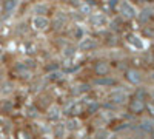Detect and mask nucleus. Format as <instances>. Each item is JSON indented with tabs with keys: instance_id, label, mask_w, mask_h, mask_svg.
Segmentation results:
<instances>
[{
	"instance_id": "obj_1",
	"label": "nucleus",
	"mask_w": 154,
	"mask_h": 139,
	"mask_svg": "<svg viewBox=\"0 0 154 139\" xmlns=\"http://www.w3.org/2000/svg\"><path fill=\"white\" fill-rule=\"evenodd\" d=\"M68 23H69V17L66 16V12H56L54 17L49 20V30H53L56 33L62 31V30H65L68 27Z\"/></svg>"
},
{
	"instance_id": "obj_2",
	"label": "nucleus",
	"mask_w": 154,
	"mask_h": 139,
	"mask_svg": "<svg viewBox=\"0 0 154 139\" xmlns=\"http://www.w3.org/2000/svg\"><path fill=\"white\" fill-rule=\"evenodd\" d=\"M123 77H125V81L128 84L134 85V87L142 85V82H143V74H142V71H140L139 68H126Z\"/></svg>"
},
{
	"instance_id": "obj_3",
	"label": "nucleus",
	"mask_w": 154,
	"mask_h": 139,
	"mask_svg": "<svg viewBox=\"0 0 154 139\" xmlns=\"http://www.w3.org/2000/svg\"><path fill=\"white\" fill-rule=\"evenodd\" d=\"M119 11H120V17L123 20H133L136 19L137 12H136V8L133 6L131 2H128V0H122V2H119Z\"/></svg>"
},
{
	"instance_id": "obj_4",
	"label": "nucleus",
	"mask_w": 154,
	"mask_h": 139,
	"mask_svg": "<svg viewBox=\"0 0 154 139\" xmlns=\"http://www.w3.org/2000/svg\"><path fill=\"white\" fill-rule=\"evenodd\" d=\"M145 105H146L145 99H139L136 96L128 97V111L133 113V115H142L145 111Z\"/></svg>"
},
{
	"instance_id": "obj_5",
	"label": "nucleus",
	"mask_w": 154,
	"mask_h": 139,
	"mask_svg": "<svg viewBox=\"0 0 154 139\" xmlns=\"http://www.w3.org/2000/svg\"><path fill=\"white\" fill-rule=\"evenodd\" d=\"M119 81L112 77V76L106 74V76H97V77L93 81V85H97V87H105V88H111V87H117Z\"/></svg>"
},
{
	"instance_id": "obj_6",
	"label": "nucleus",
	"mask_w": 154,
	"mask_h": 139,
	"mask_svg": "<svg viewBox=\"0 0 154 139\" xmlns=\"http://www.w3.org/2000/svg\"><path fill=\"white\" fill-rule=\"evenodd\" d=\"M111 64L108 60H96L94 65H93V71L96 76H106L111 74Z\"/></svg>"
},
{
	"instance_id": "obj_7",
	"label": "nucleus",
	"mask_w": 154,
	"mask_h": 139,
	"mask_svg": "<svg viewBox=\"0 0 154 139\" xmlns=\"http://www.w3.org/2000/svg\"><path fill=\"white\" fill-rule=\"evenodd\" d=\"M32 28L37 31H48L49 30V19L48 16H34L32 17Z\"/></svg>"
},
{
	"instance_id": "obj_8",
	"label": "nucleus",
	"mask_w": 154,
	"mask_h": 139,
	"mask_svg": "<svg viewBox=\"0 0 154 139\" xmlns=\"http://www.w3.org/2000/svg\"><path fill=\"white\" fill-rule=\"evenodd\" d=\"M136 17H137V20L142 23V25L151 23V22L154 20V9H152L151 6H145V8L140 11Z\"/></svg>"
},
{
	"instance_id": "obj_9",
	"label": "nucleus",
	"mask_w": 154,
	"mask_h": 139,
	"mask_svg": "<svg viewBox=\"0 0 154 139\" xmlns=\"http://www.w3.org/2000/svg\"><path fill=\"white\" fill-rule=\"evenodd\" d=\"M97 46H99V42L96 39H93V37H82L77 48H79L80 51H93Z\"/></svg>"
},
{
	"instance_id": "obj_10",
	"label": "nucleus",
	"mask_w": 154,
	"mask_h": 139,
	"mask_svg": "<svg viewBox=\"0 0 154 139\" xmlns=\"http://www.w3.org/2000/svg\"><path fill=\"white\" fill-rule=\"evenodd\" d=\"M137 128L142 131L143 134H149V131L154 128V119L152 118H143L140 119L137 124Z\"/></svg>"
},
{
	"instance_id": "obj_11",
	"label": "nucleus",
	"mask_w": 154,
	"mask_h": 139,
	"mask_svg": "<svg viewBox=\"0 0 154 139\" xmlns=\"http://www.w3.org/2000/svg\"><path fill=\"white\" fill-rule=\"evenodd\" d=\"M108 99L111 100V104H125L126 100H128V96L123 93V91H120V90H114V91H111L109 94H108Z\"/></svg>"
},
{
	"instance_id": "obj_12",
	"label": "nucleus",
	"mask_w": 154,
	"mask_h": 139,
	"mask_svg": "<svg viewBox=\"0 0 154 139\" xmlns=\"http://www.w3.org/2000/svg\"><path fill=\"white\" fill-rule=\"evenodd\" d=\"M19 6V0H5L3 2V16L9 17Z\"/></svg>"
},
{
	"instance_id": "obj_13",
	"label": "nucleus",
	"mask_w": 154,
	"mask_h": 139,
	"mask_svg": "<svg viewBox=\"0 0 154 139\" xmlns=\"http://www.w3.org/2000/svg\"><path fill=\"white\" fill-rule=\"evenodd\" d=\"M89 23H91L93 25V27H103V25L108 22L106 20V17H105V14H93V12H91V14H89Z\"/></svg>"
},
{
	"instance_id": "obj_14",
	"label": "nucleus",
	"mask_w": 154,
	"mask_h": 139,
	"mask_svg": "<svg viewBox=\"0 0 154 139\" xmlns=\"http://www.w3.org/2000/svg\"><path fill=\"white\" fill-rule=\"evenodd\" d=\"M49 12H51V8L48 3L38 2L34 5V16H48Z\"/></svg>"
},
{
	"instance_id": "obj_15",
	"label": "nucleus",
	"mask_w": 154,
	"mask_h": 139,
	"mask_svg": "<svg viewBox=\"0 0 154 139\" xmlns=\"http://www.w3.org/2000/svg\"><path fill=\"white\" fill-rule=\"evenodd\" d=\"M103 42L106 43V46H112V48H114V46H117V45L120 43V40L117 39L116 33H112V31H111V33H108V34L103 37Z\"/></svg>"
},
{
	"instance_id": "obj_16",
	"label": "nucleus",
	"mask_w": 154,
	"mask_h": 139,
	"mask_svg": "<svg viewBox=\"0 0 154 139\" xmlns=\"http://www.w3.org/2000/svg\"><path fill=\"white\" fill-rule=\"evenodd\" d=\"M126 39H128V42H130V43H133L136 48H139V49H142V48H143L142 40H140L136 34H133V33H131V34H128V36H126Z\"/></svg>"
},
{
	"instance_id": "obj_17",
	"label": "nucleus",
	"mask_w": 154,
	"mask_h": 139,
	"mask_svg": "<svg viewBox=\"0 0 154 139\" xmlns=\"http://www.w3.org/2000/svg\"><path fill=\"white\" fill-rule=\"evenodd\" d=\"M142 34H143L145 37H154V27H152V25H149V23L143 25V28H142Z\"/></svg>"
},
{
	"instance_id": "obj_18",
	"label": "nucleus",
	"mask_w": 154,
	"mask_h": 139,
	"mask_svg": "<svg viewBox=\"0 0 154 139\" xmlns=\"http://www.w3.org/2000/svg\"><path fill=\"white\" fill-rule=\"evenodd\" d=\"M77 8H79V11H80V14H83V16H86V14H91V6H89V5H86L85 2H80V5L79 6H77Z\"/></svg>"
},
{
	"instance_id": "obj_19",
	"label": "nucleus",
	"mask_w": 154,
	"mask_h": 139,
	"mask_svg": "<svg viewBox=\"0 0 154 139\" xmlns=\"http://www.w3.org/2000/svg\"><path fill=\"white\" fill-rule=\"evenodd\" d=\"M72 36H74L75 40H80L82 37H85V36H83V30H82L80 27H74V34H72Z\"/></svg>"
},
{
	"instance_id": "obj_20",
	"label": "nucleus",
	"mask_w": 154,
	"mask_h": 139,
	"mask_svg": "<svg viewBox=\"0 0 154 139\" xmlns=\"http://www.w3.org/2000/svg\"><path fill=\"white\" fill-rule=\"evenodd\" d=\"M48 111L49 113H53V115H48V119H51V121H56V119H59V115H57V113H59V108L57 107H54V108H48Z\"/></svg>"
},
{
	"instance_id": "obj_21",
	"label": "nucleus",
	"mask_w": 154,
	"mask_h": 139,
	"mask_svg": "<svg viewBox=\"0 0 154 139\" xmlns=\"http://www.w3.org/2000/svg\"><path fill=\"white\" fill-rule=\"evenodd\" d=\"M62 3H65V5H69V6H74V8H77L80 5V2L82 0H60Z\"/></svg>"
},
{
	"instance_id": "obj_22",
	"label": "nucleus",
	"mask_w": 154,
	"mask_h": 139,
	"mask_svg": "<svg viewBox=\"0 0 154 139\" xmlns=\"http://www.w3.org/2000/svg\"><path fill=\"white\" fill-rule=\"evenodd\" d=\"M145 111H148V113H149V118L154 119V104H152V102H146V105H145Z\"/></svg>"
},
{
	"instance_id": "obj_23",
	"label": "nucleus",
	"mask_w": 154,
	"mask_h": 139,
	"mask_svg": "<svg viewBox=\"0 0 154 139\" xmlns=\"http://www.w3.org/2000/svg\"><path fill=\"white\" fill-rule=\"evenodd\" d=\"M117 5H119V0H108V6H109L111 9H114Z\"/></svg>"
},
{
	"instance_id": "obj_24",
	"label": "nucleus",
	"mask_w": 154,
	"mask_h": 139,
	"mask_svg": "<svg viewBox=\"0 0 154 139\" xmlns=\"http://www.w3.org/2000/svg\"><path fill=\"white\" fill-rule=\"evenodd\" d=\"M148 97H149V102H152V104H154V88L148 91Z\"/></svg>"
},
{
	"instance_id": "obj_25",
	"label": "nucleus",
	"mask_w": 154,
	"mask_h": 139,
	"mask_svg": "<svg viewBox=\"0 0 154 139\" xmlns=\"http://www.w3.org/2000/svg\"><path fill=\"white\" fill-rule=\"evenodd\" d=\"M149 136H151V137H154V128H152V130L149 131Z\"/></svg>"
},
{
	"instance_id": "obj_26",
	"label": "nucleus",
	"mask_w": 154,
	"mask_h": 139,
	"mask_svg": "<svg viewBox=\"0 0 154 139\" xmlns=\"http://www.w3.org/2000/svg\"><path fill=\"white\" fill-rule=\"evenodd\" d=\"M151 79H152V81H154V71H152V73H151Z\"/></svg>"
},
{
	"instance_id": "obj_27",
	"label": "nucleus",
	"mask_w": 154,
	"mask_h": 139,
	"mask_svg": "<svg viewBox=\"0 0 154 139\" xmlns=\"http://www.w3.org/2000/svg\"><path fill=\"white\" fill-rule=\"evenodd\" d=\"M25 2H29V0H25Z\"/></svg>"
}]
</instances>
